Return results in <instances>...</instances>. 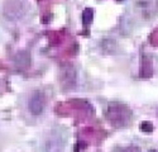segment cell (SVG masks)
I'll use <instances>...</instances> for the list:
<instances>
[{
    "mask_svg": "<svg viewBox=\"0 0 158 152\" xmlns=\"http://www.w3.org/2000/svg\"><path fill=\"white\" fill-rule=\"evenodd\" d=\"M157 114H158V110H157Z\"/></svg>",
    "mask_w": 158,
    "mask_h": 152,
    "instance_id": "cell-7",
    "label": "cell"
},
{
    "mask_svg": "<svg viewBox=\"0 0 158 152\" xmlns=\"http://www.w3.org/2000/svg\"><path fill=\"white\" fill-rule=\"evenodd\" d=\"M46 104H47V99H46L44 93L41 90H35L33 91V94L31 95L28 100V109L32 116L38 117L44 112Z\"/></svg>",
    "mask_w": 158,
    "mask_h": 152,
    "instance_id": "cell-3",
    "label": "cell"
},
{
    "mask_svg": "<svg viewBox=\"0 0 158 152\" xmlns=\"http://www.w3.org/2000/svg\"><path fill=\"white\" fill-rule=\"evenodd\" d=\"M151 42H152L156 47H158V28L154 29V32L151 34Z\"/></svg>",
    "mask_w": 158,
    "mask_h": 152,
    "instance_id": "cell-6",
    "label": "cell"
},
{
    "mask_svg": "<svg viewBox=\"0 0 158 152\" xmlns=\"http://www.w3.org/2000/svg\"><path fill=\"white\" fill-rule=\"evenodd\" d=\"M66 139L60 131H52L44 139L43 150L44 152H62L64 150Z\"/></svg>",
    "mask_w": 158,
    "mask_h": 152,
    "instance_id": "cell-2",
    "label": "cell"
},
{
    "mask_svg": "<svg viewBox=\"0 0 158 152\" xmlns=\"http://www.w3.org/2000/svg\"><path fill=\"white\" fill-rule=\"evenodd\" d=\"M152 63L151 60L147 57H143L142 60V67H140V75H143V78H149L152 75Z\"/></svg>",
    "mask_w": 158,
    "mask_h": 152,
    "instance_id": "cell-5",
    "label": "cell"
},
{
    "mask_svg": "<svg viewBox=\"0 0 158 152\" xmlns=\"http://www.w3.org/2000/svg\"><path fill=\"white\" fill-rule=\"evenodd\" d=\"M108 120L116 128H123L131 119V110L122 103H110L106 110Z\"/></svg>",
    "mask_w": 158,
    "mask_h": 152,
    "instance_id": "cell-1",
    "label": "cell"
},
{
    "mask_svg": "<svg viewBox=\"0 0 158 152\" xmlns=\"http://www.w3.org/2000/svg\"><path fill=\"white\" fill-rule=\"evenodd\" d=\"M135 5L144 18H153L158 13V0H137Z\"/></svg>",
    "mask_w": 158,
    "mask_h": 152,
    "instance_id": "cell-4",
    "label": "cell"
}]
</instances>
